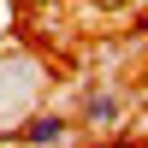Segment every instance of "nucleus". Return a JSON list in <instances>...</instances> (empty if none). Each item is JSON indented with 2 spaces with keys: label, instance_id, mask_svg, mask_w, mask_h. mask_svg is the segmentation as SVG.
Segmentation results:
<instances>
[{
  "label": "nucleus",
  "instance_id": "f257e3e1",
  "mask_svg": "<svg viewBox=\"0 0 148 148\" xmlns=\"http://www.w3.org/2000/svg\"><path fill=\"white\" fill-rule=\"evenodd\" d=\"M12 136H18L24 148H71V136H77V119L36 107V113H24L18 125H12Z\"/></svg>",
  "mask_w": 148,
  "mask_h": 148
},
{
  "label": "nucleus",
  "instance_id": "f03ea898",
  "mask_svg": "<svg viewBox=\"0 0 148 148\" xmlns=\"http://www.w3.org/2000/svg\"><path fill=\"white\" fill-rule=\"evenodd\" d=\"M119 119H125V95H119V89H89V95H83L77 125H89V130H113Z\"/></svg>",
  "mask_w": 148,
  "mask_h": 148
}]
</instances>
